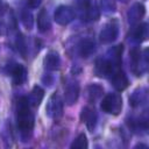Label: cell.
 I'll use <instances>...</instances> for the list:
<instances>
[{"instance_id":"44dd1931","label":"cell","mask_w":149,"mask_h":149,"mask_svg":"<svg viewBox=\"0 0 149 149\" xmlns=\"http://www.w3.org/2000/svg\"><path fill=\"white\" fill-rule=\"evenodd\" d=\"M20 17H21L22 24H23L28 30H30V29L33 28V26H34V16H33L31 12H30L28 8H23V9L21 10Z\"/></svg>"},{"instance_id":"7c38bea8","label":"cell","mask_w":149,"mask_h":149,"mask_svg":"<svg viewBox=\"0 0 149 149\" xmlns=\"http://www.w3.org/2000/svg\"><path fill=\"white\" fill-rule=\"evenodd\" d=\"M77 51L80 57L87 58L90 57L94 51H95V42L91 37H85L83 38L78 44H77Z\"/></svg>"},{"instance_id":"52a82bcc","label":"cell","mask_w":149,"mask_h":149,"mask_svg":"<svg viewBox=\"0 0 149 149\" xmlns=\"http://www.w3.org/2000/svg\"><path fill=\"white\" fill-rule=\"evenodd\" d=\"M80 92V86L76 79H68L64 85V102L71 106L77 102Z\"/></svg>"},{"instance_id":"ac0fdd59","label":"cell","mask_w":149,"mask_h":149,"mask_svg":"<svg viewBox=\"0 0 149 149\" xmlns=\"http://www.w3.org/2000/svg\"><path fill=\"white\" fill-rule=\"evenodd\" d=\"M128 126L133 132H136V133L147 132V129H148V118L147 116L132 118L128 121Z\"/></svg>"},{"instance_id":"d4e9b609","label":"cell","mask_w":149,"mask_h":149,"mask_svg":"<svg viewBox=\"0 0 149 149\" xmlns=\"http://www.w3.org/2000/svg\"><path fill=\"white\" fill-rule=\"evenodd\" d=\"M6 31H7V28H6L5 23L0 21V36H3L6 34Z\"/></svg>"},{"instance_id":"ffe728a7","label":"cell","mask_w":149,"mask_h":149,"mask_svg":"<svg viewBox=\"0 0 149 149\" xmlns=\"http://www.w3.org/2000/svg\"><path fill=\"white\" fill-rule=\"evenodd\" d=\"M148 37V24L147 23H137L133 30V40L141 43L146 41Z\"/></svg>"},{"instance_id":"5bb4252c","label":"cell","mask_w":149,"mask_h":149,"mask_svg":"<svg viewBox=\"0 0 149 149\" xmlns=\"http://www.w3.org/2000/svg\"><path fill=\"white\" fill-rule=\"evenodd\" d=\"M80 120L86 125V127L90 130H93L95 125H97V120H98L95 109L90 107V106L84 107L81 109V113H80Z\"/></svg>"},{"instance_id":"3957f363","label":"cell","mask_w":149,"mask_h":149,"mask_svg":"<svg viewBox=\"0 0 149 149\" xmlns=\"http://www.w3.org/2000/svg\"><path fill=\"white\" fill-rule=\"evenodd\" d=\"M63 111H64V100L61 98L58 93H52L48 99V102L45 106L47 115L50 119L57 121L63 116Z\"/></svg>"},{"instance_id":"cb8c5ba5","label":"cell","mask_w":149,"mask_h":149,"mask_svg":"<svg viewBox=\"0 0 149 149\" xmlns=\"http://www.w3.org/2000/svg\"><path fill=\"white\" fill-rule=\"evenodd\" d=\"M24 1H26V5L33 9L40 7V5L42 3V0H24Z\"/></svg>"},{"instance_id":"6da1fadb","label":"cell","mask_w":149,"mask_h":149,"mask_svg":"<svg viewBox=\"0 0 149 149\" xmlns=\"http://www.w3.org/2000/svg\"><path fill=\"white\" fill-rule=\"evenodd\" d=\"M16 125L22 141H29L33 134L35 118L27 97H20L16 101Z\"/></svg>"},{"instance_id":"30bf717a","label":"cell","mask_w":149,"mask_h":149,"mask_svg":"<svg viewBox=\"0 0 149 149\" xmlns=\"http://www.w3.org/2000/svg\"><path fill=\"white\" fill-rule=\"evenodd\" d=\"M99 7L93 0H84L81 5V16L86 21H95L99 19Z\"/></svg>"},{"instance_id":"d6986e66","label":"cell","mask_w":149,"mask_h":149,"mask_svg":"<svg viewBox=\"0 0 149 149\" xmlns=\"http://www.w3.org/2000/svg\"><path fill=\"white\" fill-rule=\"evenodd\" d=\"M87 92V99L90 102H95L98 99H100L102 97L104 93V87L99 84H91L87 86L86 88Z\"/></svg>"},{"instance_id":"7402d4cb","label":"cell","mask_w":149,"mask_h":149,"mask_svg":"<svg viewBox=\"0 0 149 149\" xmlns=\"http://www.w3.org/2000/svg\"><path fill=\"white\" fill-rule=\"evenodd\" d=\"M15 45H16L17 51L21 54V56H22V57H26V56H27V51H28V47H27V42H26L24 37H23L20 33L16 35Z\"/></svg>"},{"instance_id":"4fadbf2b","label":"cell","mask_w":149,"mask_h":149,"mask_svg":"<svg viewBox=\"0 0 149 149\" xmlns=\"http://www.w3.org/2000/svg\"><path fill=\"white\" fill-rule=\"evenodd\" d=\"M148 101V91L146 87L136 88L129 97V105L132 107H141Z\"/></svg>"},{"instance_id":"8fae6325","label":"cell","mask_w":149,"mask_h":149,"mask_svg":"<svg viewBox=\"0 0 149 149\" xmlns=\"http://www.w3.org/2000/svg\"><path fill=\"white\" fill-rule=\"evenodd\" d=\"M144 14H146V7L141 2H135L129 7V9L127 12L128 22L133 26L137 24V23H140L141 19L144 16Z\"/></svg>"},{"instance_id":"2e32d148","label":"cell","mask_w":149,"mask_h":149,"mask_svg":"<svg viewBox=\"0 0 149 149\" xmlns=\"http://www.w3.org/2000/svg\"><path fill=\"white\" fill-rule=\"evenodd\" d=\"M37 28L41 33H47L51 29V21L47 9H41L37 14Z\"/></svg>"},{"instance_id":"484cf974","label":"cell","mask_w":149,"mask_h":149,"mask_svg":"<svg viewBox=\"0 0 149 149\" xmlns=\"http://www.w3.org/2000/svg\"><path fill=\"white\" fill-rule=\"evenodd\" d=\"M5 12V6H3V2L2 0H0V15H2Z\"/></svg>"},{"instance_id":"9c48e42d","label":"cell","mask_w":149,"mask_h":149,"mask_svg":"<svg viewBox=\"0 0 149 149\" xmlns=\"http://www.w3.org/2000/svg\"><path fill=\"white\" fill-rule=\"evenodd\" d=\"M111 84L113 85V87L116 90V91H123L125 88H127L128 84H129V80H128V77L126 76L125 71L122 70V68H118L115 69L108 77Z\"/></svg>"},{"instance_id":"7a4b0ae2","label":"cell","mask_w":149,"mask_h":149,"mask_svg":"<svg viewBox=\"0 0 149 149\" xmlns=\"http://www.w3.org/2000/svg\"><path fill=\"white\" fill-rule=\"evenodd\" d=\"M148 50H143V52L140 51L139 48H133L129 52V63L132 71L136 76H142L143 72L147 71L148 68Z\"/></svg>"},{"instance_id":"277c9868","label":"cell","mask_w":149,"mask_h":149,"mask_svg":"<svg viewBox=\"0 0 149 149\" xmlns=\"http://www.w3.org/2000/svg\"><path fill=\"white\" fill-rule=\"evenodd\" d=\"M101 109L112 115H118L122 109V98L119 93H108L102 98Z\"/></svg>"},{"instance_id":"5b68a950","label":"cell","mask_w":149,"mask_h":149,"mask_svg":"<svg viewBox=\"0 0 149 149\" xmlns=\"http://www.w3.org/2000/svg\"><path fill=\"white\" fill-rule=\"evenodd\" d=\"M119 36V23L116 20H111L105 26L99 33V38L100 42L104 44H109L113 43Z\"/></svg>"},{"instance_id":"ba28073f","label":"cell","mask_w":149,"mask_h":149,"mask_svg":"<svg viewBox=\"0 0 149 149\" xmlns=\"http://www.w3.org/2000/svg\"><path fill=\"white\" fill-rule=\"evenodd\" d=\"M9 65L10 66H8V73L12 77L13 84L19 86V85H22L23 83H26L27 77H28L27 69L22 64H19V63H13Z\"/></svg>"},{"instance_id":"9a60e30c","label":"cell","mask_w":149,"mask_h":149,"mask_svg":"<svg viewBox=\"0 0 149 149\" xmlns=\"http://www.w3.org/2000/svg\"><path fill=\"white\" fill-rule=\"evenodd\" d=\"M43 65L47 71H55L59 69V65H61L59 54L55 50H50L49 52H47V55L43 58Z\"/></svg>"},{"instance_id":"e0dca14e","label":"cell","mask_w":149,"mask_h":149,"mask_svg":"<svg viewBox=\"0 0 149 149\" xmlns=\"http://www.w3.org/2000/svg\"><path fill=\"white\" fill-rule=\"evenodd\" d=\"M43 98H44V91H43L42 87H40L37 85L33 87V90L30 91V93L27 97L28 102L31 107H37L42 102Z\"/></svg>"},{"instance_id":"603a6c76","label":"cell","mask_w":149,"mask_h":149,"mask_svg":"<svg viewBox=\"0 0 149 149\" xmlns=\"http://www.w3.org/2000/svg\"><path fill=\"white\" fill-rule=\"evenodd\" d=\"M70 147H71L72 149H84V148H87V147H88V142H87L86 135H85L84 133L79 134V135L74 139V141L71 143Z\"/></svg>"},{"instance_id":"8992f818","label":"cell","mask_w":149,"mask_h":149,"mask_svg":"<svg viewBox=\"0 0 149 149\" xmlns=\"http://www.w3.org/2000/svg\"><path fill=\"white\" fill-rule=\"evenodd\" d=\"M74 16H76V13L72 7L62 5L56 8L55 14H54V20L59 26H68L74 20Z\"/></svg>"}]
</instances>
